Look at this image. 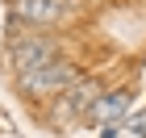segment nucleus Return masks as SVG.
Here are the masks:
<instances>
[{"label":"nucleus","instance_id":"nucleus-1","mask_svg":"<svg viewBox=\"0 0 146 138\" xmlns=\"http://www.w3.org/2000/svg\"><path fill=\"white\" fill-rule=\"evenodd\" d=\"M75 80H79V71L67 59H54V63H46V67H38V71L17 75V84H21L25 96H54V92H67Z\"/></svg>","mask_w":146,"mask_h":138},{"label":"nucleus","instance_id":"nucleus-2","mask_svg":"<svg viewBox=\"0 0 146 138\" xmlns=\"http://www.w3.org/2000/svg\"><path fill=\"white\" fill-rule=\"evenodd\" d=\"M58 59V42L50 34H34V38H17L9 50V63L17 67V75H25V71H38L46 67V63H54Z\"/></svg>","mask_w":146,"mask_h":138},{"label":"nucleus","instance_id":"nucleus-3","mask_svg":"<svg viewBox=\"0 0 146 138\" xmlns=\"http://www.w3.org/2000/svg\"><path fill=\"white\" fill-rule=\"evenodd\" d=\"M63 13H67V0H17L13 4V17L25 25H54Z\"/></svg>","mask_w":146,"mask_h":138},{"label":"nucleus","instance_id":"nucleus-4","mask_svg":"<svg viewBox=\"0 0 146 138\" xmlns=\"http://www.w3.org/2000/svg\"><path fill=\"white\" fill-rule=\"evenodd\" d=\"M125 109H129V92H125V88L100 92V96H96V105L88 109V121H96V126H121Z\"/></svg>","mask_w":146,"mask_h":138},{"label":"nucleus","instance_id":"nucleus-5","mask_svg":"<svg viewBox=\"0 0 146 138\" xmlns=\"http://www.w3.org/2000/svg\"><path fill=\"white\" fill-rule=\"evenodd\" d=\"M96 96H100V84H96V80H75L67 92H63V101H58V105H63V117H71V113H84V117H88V109L96 105Z\"/></svg>","mask_w":146,"mask_h":138},{"label":"nucleus","instance_id":"nucleus-6","mask_svg":"<svg viewBox=\"0 0 146 138\" xmlns=\"http://www.w3.org/2000/svg\"><path fill=\"white\" fill-rule=\"evenodd\" d=\"M129 130H134V134H142V138H146V113H138L134 121H129Z\"/></svg>","mask_w":146,"mask_h":138}]
</instances>
